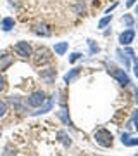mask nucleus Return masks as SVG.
<instances>
[{
	"label": "nucleus",
	"mask_w": 138,
	"mask_h": 156,
	"mask_svg": "<svg viewBox=\"0 0 138 156\" xmlns=\"http://www.w3.org/2000/svg\"><path fill=\"white\" fill-rule=\"evenodd\" d=\"M33 61L36 66H43V64H49L52 61V56H50V52L45 47H42L36 52H33Z\"/></svg>",
	"instance_id": "f03ea898"
},
{
	"label": "nucleus",
	"mask_w": 138,
	"mask_h": 156,
	"mask_svg": "<svg viewBox=\"0 0 138 156\" xmlns=\"http://www.w3.org/2000/svg\"><path fill=\"white\" fill-rule=\"evenodd\" d=\"M5 113H7V102L5 101H0V118L4 116Z\"/></svg>",
	"instance_id": "4be33fe9"
},
{
	"label": "nucleus",
	"mask_w": 138,
	"mask_h": 156,
	"mask_svg": "<svg viewBox=\"0 0 138 156\" xmlns=\"http://www.w3.org/2000/svg\"><path fill=\"white\" fill-rule=\"evenodd\" d=\"M5 87H7V83H5V78H4L2 75H0V92H4V90H5Z\"/></svg>",
	"instance_id": "b1692460"
},
{
	"label": "nucleus",
	"mask_w": 138,
	"mask_h": 156,
	"mask_svg": "<svg viewBox=\"0 0 138 156\" xmlns=\"http://www.w3.org/2000/svg\"><path fill=\"white\" fill-rule=\"evenodd\" d=\"M95 140H97V144H100L102 147H110L112 142H114V137L110 134L107 128H99L97 132H95Z\"/></svg>",
	"instance_id": "f257e3e1"
},
{
	"label": "nucleus",
	"mask_w": 138,
	"mask_h": 156,
	"mask_svg": "<svg viewBox=\"0 0 138 156\" xmlns=\"http://www.w3.org/2000/svg\"><path fill=\"white\" fill-rule=\"evenodd\" d=\"M14 50H16V54L17 56H21V57H29V56H33V49H31V45L28 44V42H17L16 45H14Z\"/></svg>",
	"instance_id": "39448f33"
},
{
	"label": "nucleus",
	"mask_w": 138,
	"mask_h": 156,
	"mask_svg": "<svg viewBox=\"0 0 138 156\" xmlns=\"http://www.w3.org/2000/svg\"><path fill=\"white\" fill-rule=\"evenodd\" d=\"M88 45H90V50H92V54H95V52H99V47L92 42V40H88Z\"/></svg>",
	"instance_id": "393cba45"
},
{
	"label": "nucleus",
	"mask_w": 138,
	"mask_h": 156,
	"mask_svg": "<svg viewBox=\"0 0 138 156\" xmlns=\"http://www.w3.org/2000/svg\"><path fill=\"white\" fill-rule=\"evenodd\" d=\"M107 71H109V75H112V76L116 78L123 87L130 85V76L126 75V69H119V68H116V66H109Z\"/></svg>",
	"instance_id": "7ed1b4c3"
},
{
	"label": "nucleus",
	"mask_w": 138,
	"mask_h": 156,
	"mask_svg": "<svg viewBox=\"0 0 138 156\" xmlns=\"http://www.w3.org/2000/svg\"><path fill=\"white\" fill-rule=\"evenodd\" d=\"M116 54H117V57H119V61L124 62V68L128 69V68H130V59H128V57L123 54V50H121V49H117V50H116Z\"/></svg>",
	"instance_id": "a211bd4d"
},
{
	"label": "nucleus",
	"mask_w": 138,
	"mask_h": 156,
	"mask_svg": "<svg viewBox=\"0 0 138 156\" xmlns=\"http://www.w3.org/2000/svg\"><path fill=\"white\" fill-rule=\"evenodd\" d=\"M110 21H112V14H107L105 17H102V19L99 21V28H100V30H104V28L107 26V24H109Z\"/></svg>",
	"instance_id": "6ab92c4d"
},
{
	"label": "nucleus",
	"mask_w": 138,
	"mask_h": 156,
	"mask_svg": "<svg viewBox=\"0 0 138 156\" xmlns=\"http://www.w3.org/2000/svg\"><path fill=\"white\" fill-rule=\"evenodd\" d=\"M135 2H136V0H126V7H133Z\"/></svg>",
	"instance_id": "cd10ccee"
},
{
	"label": "nucleus",
	"mask_w": 138,
	"mask_h": 156,
	"mask_svg": "<svg viewBox=\"0 0 138 156\" xmlns=\"http://www.w3.org/2000/svg\"><path fill=\"white\" fill-rule=\"evenodd\" d=\"M35 33L42 35V37H50V30H49L47 24H36V26H35Z\"/></svg>",
	"instance_id": "4468645a"
},
{
	"label": "nucleus",
	"mask_w": 138,
	"mask_h": 156,
	"mask_svg": "<svg viewBox=\"0 0 138 156\" xmlns=\"http://www.w3.org/2000/svg\"><path fill=\"white\" fill-rule=\"evenodd\" d=\"M2 156H16V149L11 147V146H7L5 149H4V154Z\"/></svg>",
	"instance_id": "412c9836"
},
{
	"label": "nucleus",
	"mask_w": 138,
	"mask_h": 156,
	"mask_svg": "<svg viewBox=\"0 0 138 156\" xmlns=\"http://www.w3.org/2000/svg\"><path fill=\"white\" fill-rule=\"evenodd\" d=\"M133 122H135V128L138 130V109L135 111V115H133Z\"/></svg>",
	"instance_id": "a878e982"
},
{
	"label": "nucleus",
	"mask_w": 138,
	"mask_h": 156,
	"mask_svg": "<svg viewBox=\"0 0 138 156\" xmlns=\"http://www.w3.org/2000/svg\"><path fill=\"white\" fill-rule=\"evenodd\" d=\"M52 106H54V102H52V101H47V102H43V104L38 108V111L33 113V116H38V115H43V113H49L50 109H52Z\"/></svg>",
	"instance_id": "f8f14e48"
},
{
	"label": "nucleus",
	"mask_w": 138,
	"mask_h": 156,
	"mask_svg": "<svg viewBox=\"0 0 138 156\" xmlns=\"http://www.w3.org/2000/svg\"><path fill=\"white\" fill-rule=\"evenodd\" d=\"M79 71H81L79 68H72L71 71L67 73L66 76H64V82H66V83H72V82H74L78 76H79Z\"/></svg>",
	"instance_id": "9d476101"
},
{
	"label": "nucleus",
	"mask_w": 138,
	"mask_h": 156,
	"mask_svg": "<svg viewBox=\"0 0 138 156\" xmlns=\"http://www.w3.org/2000/svg\"><path fill=\"white\" fill-rule=\"evenodd\" d=\"M67 113H69V111H67L66 108H62L61 111H59V118H61V120L66 123V125H69V127H71L72 122H71V118H69V115H67Z\"/></svg>",
	"instance_id": "2eb2a0df"
},
{
	"label": "nucleus",
	"mask_w": 138,
	"mask_h": 156,
	"mask_svg": "<svg viewBox=\"0 0 138 156\" xmlns=\"http://www.w3.org/2000/svg\"><path fill=\"white\" fill-rule=\"evenodd\" d=\"M135 156H138V154H135Z\"/></svg>",
	"instance_id": "2f4dec72"
},
{
	"label": "nucleus",
	"mask_w": 138,
	"mask_h": 156,
	"mask_svg": "<svg viewBox=\"0 0 138 156\" xmlns=\"http://www.w3.org/2000/svg\"><path fill=\"white\" fill-rule=\"evenodd\" d=\"M45 101H47V95H45V92H42V90H38V92H33V94L29 95L26 99V106H31V108H40L42 104H43Z\"/></svg>",
	"instance_id": "20e7f679"
},
{
	"label": "nucleus",
	"mask_w": 138,
	"mask_h": 156,
	"mask_svg": "<svg viewBox=\"0 0 138 156\" xmlns=\"http://www.w3.org/2000/svg\"><path fill=\"white\" fill-rule=\"evenodd\" d=\"M0 137H2V132H0Z\"/></svg>",
	"instance_id": "7c9ffc66"
},
{
	"label": "nucleus",
	"mask_w": 138,
	"mask_h": 156,
	"mask_svg": "<svg viewBox=\"0 0 138 156\" xmlns=\"http://www.w3.org/2000/svg\"><path fill=\"white\" fill-rule=\"evenodd\" d=\"M133 71H135V75H136V78H138V57L135 59V68H133Z\"/></svg>",
	"instance_id": "bb28decb"
},
{
	"label": "nucleus",
	"mask_w": 138,
	"mask_h": 156,
	"mask_svg": "<svg viewBox=\"0 0 138 156\" xmlns=\"http://www.w3.org/2000/svg\"><path fill=\"white\" fill-rule=\"evenodd\" d=\"M59 139L64 142V146H71V139H67V135L64 132H59Z\"/></svg>",
	"instance_id": "aec40b11"
},
{
	"label": "nucleus",
	"mask_w": 138,
	"mask_h": 156,
	"mask_svg": "<svg viewBox=\"0 0 138 156\" xmlns=\"http://www.w3.org/2000/svg\"><path fill=\"white\" fill-rule=\"evenodd\" d=\"M67 47H69L67 42H59V44H55L54 50H55V54H57V56H64V54H66V50H67Z\"/></svg>",
	"instance_id": "ddd939ff"
},
{
	"label": "nucleus",
	"mask_w": 138,
	"mask_h": 156,
	"mask_svg": "<svg viewBox=\"0 0 138 156\" xmlns=\"http://www.w3.org/2000/svg\"><path fill=\"white\" fill-rule=\"evenodd\" d=\"M136 14H138V5H136Z\"/></svg>",
	"instance_id": "c756f323"
},
{
	"label": "nucleus",
	"mask_w": 138,
	"mask_h": 156,
	"mask_svg": "<svg viewBox=\"0 0 138 156\" xmlns=\"http://www.w3.org/2000/svg\"><path fill=\"white\" fill-rule=\"evenodd\" d=\"M135 95H136L135 99H136V102H138V89H135Z\"/></svg>",
	"instance_id": "c85d7f7f"
},
{
	"label": "nucleus",
	"mask_w": 138,
	"mask_h": 156,
	"mask_svg": "<svg viewBox=\"0 0 138 156\" xmlns=\"http://www.w3.org/2000/svg\"><path fill=\"white\" fill-rule=\"evenodd\" d=\"M78 59H81V54H79V52H74V54L69 56V62H76Z\"/></svg>",
	"instance_id": "5701e85b"
},
{
	"label": "nucleus",
	"mask_w": 138,
	"mask_h": 156,
	"mask_svg": "<svg viewBox=\"0 0 138 156\" xmlns=\"http://www.w3.org/2000/svg\"><path fill=\"white\" fill-rule=\"evenodd\" d=\"M14 17H4L2 21H0V26H2V30L4 31H11L12 28H14Z\"/></svg>",
	"instance_id": "9b49d317"
},
{
	"label": "nucleus",
	"mask_w": 138,
	"mask_h": 156,
	"mask_svg": "<svg viewBox=\"0 0 138 156\" xmlns=\"http://www.w3.org/2000/svg\"><path fill=\"white\" fill-rule=\"evenodd\" d=\"M9 102L12 104V108H14L16 111H22V113L26 111V106L22 104V99L19 95H11V97H9Z\"/></svg>",
	"instance_id": "6e6552de"
},
{
	"label": "nucleus",
	"mask_w": 138,
	"mask_h": 156,
	"mask_svg": "<svg viewBox=\"0 0 138 156\" xmlns=\"http://www.w3.org/2000/svg\"><path fill=\"white\" fill-rule=\"evenodd\" d=\"M14 64V57L9 56V54H4V56H0V71H5L9 68Z\"/></svg>",
	"instance_id": "1a4fd4ad"
},
{
	"label": "nucleus",
	"mask_w": 138,
	"mask_h": 156,
	"mask_svg": "<svg viewBox=\"0 0 138 156\" xmlns=\"http://www.w3.org/2000/svg\"><path fill=\"white\" fill-rule=\"evenodd\" d=\"M133 40H135V30H133V28L124 30V31L119 35V44L124 45V47H128V45L133 42Z\"/></svg>",
	"instance_id": "423d86ee"
},
{
	"label": "nucleus",
	"mask_w": 138,
	"mask_h": 156,
	"mask_svg": "<svg viewBox=\"0 0 138 156\" xmlns=\"http://www.w3.org/2000/svg\"><path fill=\"white\" fill-rule=\"evenodd\" d=\"M55 75H57V71H55L54 68H49V69H42V73H40L42 80H43L47 85H52V83H54Z\"/></svg>",
	"instance_id": "0eeeda50"
},
{
	"label": "nucleus",
	"mask_w": 138,
	"mask_h": 156,
	"mask_svg": "<svg viewBox=\"0 0 138 156\" xmlns=\"http://www.w3.org/2000/svg\"><path fill=\"white\" fill-rule=\"evenodd\" d=\"M121 21H123V24H124L126 28H133V24H135V19H133V17L130 16V14H124Z\"/></svg>",
	"instance_id": "f3484780"
},
{
	"label": "nucleus",
	"mask_w": 138,
	"mask_h": 156,
	"mask_svg": "<svg viewBox=\"0 0 138 156\" xmlns=\"http://www.w3.org/2000/svg\"><path fill=\"white\" fill-rule=\"evenodd\" d=\"M121 140H123V144H124V146H138V137H136V139H131L128 134H123Z\"/></svg>",
	"instance_id": "dca6fc26"
}]
</instances>
